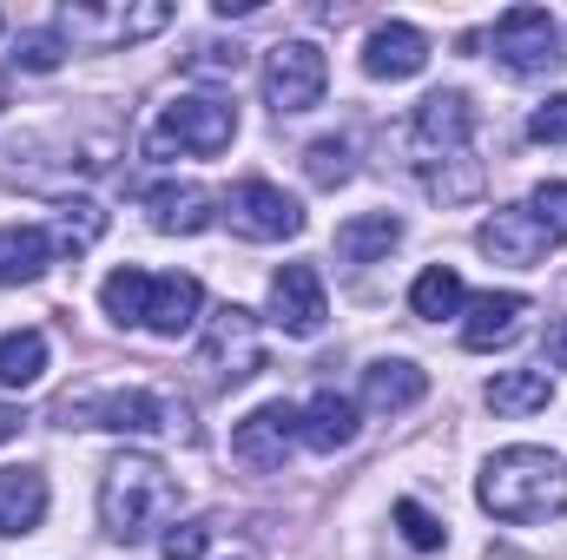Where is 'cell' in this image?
Returning a JSON list of instances; mask_svg holds the SVG:
<instances>
[{"label": "cell", "instance_id": "16", "mask_svg": "<svg viewBox=\"0 0 567 560\" xmlns=\"http://www.w3.org/2000/svg\"><path fill=\"white\" fill-rule=\"evenodd\" d=\"M145 211H152V231H165V238H198L218 225V198L205 185H158V191H145Z\"/></svg>", "mask_w": 567, "mask_h": 560}, {"label": "cell", "instance_id": "29", "mask_svg": "<svg viewBox=\"0 0 567 560\" xmlns=\"http://www.w3.org/2000/svg\"><path fill=\"white\" fill-rule=\"evenodd\" d=\"M238 66H245V46H238V40H231V46H225V40H205L198 53H185V73H198V80H218V73L231 80Z\"/></svg>", "mask_w": 567, "mask_h": 560}, {"label": "cell", "instance_id": "20", "mask_svg": "<svg viewBox=\"0 0 567 560\" xmlns=\"http://www.w3.org/2000/svg\"><path fill=\"white\" fill-rule=\"evenodd\" d=\"M53 265V231L40 225H0V283L20 290V283H40Z\"/></svg>", "mask_w": 567, "mask_h": 560}, {"label": "cell", "instance_id": "32", "mask_svg": "<svg viewBox=\"0 0 567 560\" xmlns=\"http://www.w3.org/2000/svg\"><path fill=\"white\" fill-rule=\"evenodd\" d=\"M13 66H27V73H53V66H60V33H20Z\"/></svg>", "mask_w": 567, "mask_h": 560}, {"label": "cell", "instance_id": "27", "mask_svg": "<svg viewBox=\"0 0 567 560\" xmlns=\"http://www.w3.org/2000/svg\"><path fill=\"white\" fill-rule=\"evenodd\" d=\"M100 231H106V211H100V205H86V198H73V205L53 218V251H73V258H80Z\"/></svg>", "mask_w": 567, "mask_h": 560}, {"label": "cell", "instance_id": "10", "mask_svg": "<svg viewBox=\"0 0 567 560\" xmlns=\"http://www.w3.org/2000/svg\"><path fill=\"white\" fill-rule=\"evenodd\" d=\"M303 442V409H290V403H258L251 416L231 428V455L245 462V468H258V475H271L290 462V448Z\"/></svg>", "mask_w": 567, "mask_h": 560}, {"label": "cell", "instance_id": "22", "mask_svg": "<svg viewBox=\"0 0 567 560\" xmlns=\"http://www.w3.org/2000/svg\"><path fill=\"white\" fill-rule=\"evenodd\" d=\"M396 245H403V218H390V211H363V218L337 225V258L343 265H377Z\"/></svg>", "mask_w": 567, "mask_h": 560}, {"label": "cell", "instance_id": "31", "mask_svg": "<svg viewBox=\"0 0 567 560\" xmlns=\"http://www.w3.org/2000/svg\"><path fill=\"white\" fill-rule=\"evenodd\" d=\"M205 548H212V521H178V528L158 541L165 560H205Z\"/></svg>", "mask_w": 567, "mask_h": 560}, {"label": "cell", "instance_id": "19", "mask_svg": "<svg viewBox=\"0 0 567 560\" xmlns=\"http://www.w3.org/2000/svg\"><path fill=\"white\" fill-rule=\"evenodd\" d=\"M47 521V475L40 468H0V541L33 535Z\"/></svg>", "mask_w": 567, "mask_h": 560}, {"label": "cell", "instance_id": "18", "mask_svg": "<svg viewBox=\"0 0 567 560\" xmlns=\"http://www.w3.org/2000/svg\"><path fill=\"white\" fill-rule=\"evenodd\" d=\"M423 396H429V376L416 363H403V356H383V363L363 370V409H377V416H403Z\"/></svg>", "mask_w": 567, "mask_h": 560}, {"label": "cell", "instance_id": "9", "mask_svg": "<svg viewBox=\"0 0 567 560\" xmlns=\"http://www.w3.org/2000/svg\"><path fill=\"white\" fill-rule=\"evenodd\" d=\"M225 218H231V231L238 238H251V245H278V238H297L303 231V205L278 191L271 178H245L231 198H225Z\"/></svg>", "mask_w": 567, "mask_h": 560}, {"label": "cell", "instance_id": "12", "mask_svg": "<svg viewBox=\"0 0 567 560\" xmlns=\"http://www.w3.org/2000/svg\"><path fill=\"white\" fill-rule=\"evenodd\" d=\"M271 323H278L284 336H297V343L323 336L330 303H323V278L310 265H284L278 278H271Z\"/></svg>", "mask_w": 567, "mask_h": 560}, {"label": "cell", "instance_id": "6", "mask_svg": "<svg viewBox=\"0 0 567 560\" xmlns=\"http://www.w3.org/2000/svg\"><path fill=\"white\" fill-rule=\"evenodd\" d=\"M198 363L218 376V383H245L265 370V336H258V317L245 303H218L205 317V336H198Z\"/></svg>", "mask_w": 567, "mask_h": 560}, {"label": "cell", "instance_id": "1", "mask_svg": "<svg viewBox=\"0 0 567 560\" xmlns=\"http://www.w3.org/2000/svg\"><path fill=\"white\" fill-rule=\"evenodd\" d=\"M475 501L508 528L555 521L567 508V462L555 448H502V455H488V468L475 481Z\"/></svg>", "mask_w": 567, "mask_h": 560}, {"label": "cell", "instance_id": "21", "mask_svg": "<svg viewBox=\"0 0 567 560\" xmlns=\"http://www.w3.org/2000/svg\"><path fill=\"white\" fill-rule=\"evenodd\" d=\"M303 442H310L317 455L350 448V442H357V403L337 396V390H317V396L303 403Z\"/></svg>", "mask_w": 567, "mask_h": 560}, {"label": "cell", "instance_id": "34", "mask_svg": "<svg viewBox=\"0 0 567 560\" xmlns=\"http://www.w3.org/2000/svg\"><path fill=\"white\" fill-rule=\"evenodd\" d=\"M528 133L542 145H567V93H555L548 106H535V120H528Z\"/></svg>", "mask_w": 567, "mask_h": 560}, {"label": "cell", "instance_id": "24", "mask_svg": "<svg viewBox=\"0 0 567 560\" xmlns=\"http://www.w3.org/2000/svg\"><path fill=\"white\" fill-rule=\"evenodd\" d=\"M47 376V336L40 330H7L0 336V383L7 390H33Z\"/></svg>", "mask_w": 567, "mask_h": 560}, {"label": "cell", "instance_id": "2", "mask_svg": "<svg viewBox=\"0 0 567 560\" xmlns=\"http://www.w3.org/2000/svg\"><path fill=\"white\" fill-rule=\"evenodd\" d=\"M172 508H178V481H172V468L158 455L126 448V455L106 462V475H100V528L113 541H126V548L145 541Z\"/></svg>", "mask_w": 567, "mask_h": 560}, {"label": "cell", "instance_id": "14", "mask_svg": "<svg viewBox=\"0 0 567 560\" xmlns=\"http://www.w3.org/2000/svg\"><path fill=\"white\" fill-rule=\"evenodd\" d=\"M522 317H528V297L522 290H482L468 297V317H462V350H502L522 336Z\"/></svg>", "mask_w": 567, "mask_h": 560}, {"label": "cell", "instance_id": "30", "mask_svg": "<svg viewBox=\"0 0 567 560\" xmlns=\"http://www.w3.org/2000/svg\"><path fill=\"white\" fill-rule=\"evenodd\" d=\"M396 528H403V541H410V548H442V521H435V515H429L423 501H396Z\"/></svg>", "mask_w": 567, "mask_h": 560}, {"label": "cell", "instance_id": "3", "mask_svg": "<svg viewBox=\"0 0 567 560\" xmlns=\"http://www.w3.org/2000/svg\"><path fill=\"white\" fill-rule=\"evenodd\" d=\"M185 403L158 396V390H93V396H66L60 428H113V435H158L178 428Z\"/></svg>", "mask_w": 567, "mask_h": 560}, {"label": "cell", "instance_id": "36", "mask_svg": "<svg viewBox=\"0 0 567 560\" xmlns=\"http://www.w3.org/2000/svg\"><path fill=\"white\" fill-rule=\"evenodd\" d=\"M13 435H20V409H13V403H0V442H13Z\"/></svg>", "mask_w": 567, "mask_h": 560}, {"label": "cell", "instance_id": "13", "mask_svg": "<svg viewBox=\"0 0 567 560\" xmlns=\"http://www.w3.org/2000/svg\"><path fill=\"white\" fill-rule=\"evenodd\" d=\"M423 66H429V40L410 20L370 27V40H363V73H370V80H416Z\"/></svg>", "mask_w": 567, "mask_h": 560}, {"label": "cell", "instance_id": "28", "mask_svg": "<svg viewBox=\"0 0 567 560\" xmlns=\"http://www.w3.org/2000/svg\"><path fill=\"white\" fill-rule=\"evenodd\" d=\"M303 172H310V185L337 191V185L350 178V139H317L310 152H303Z\"/></svg>", "mask_w": 567, "mask_h": 560}, {"label": "cell", "instance_id": "5", "mask_svg": "<svg viewBox=\"0 0 567 560\" xmlns=\"http://www.w3.org/2000/svg\"><path fill=\"white\" fill-rule=\"evenodd\" d=\"M238 139V106L231 100H205V93H192V100H172L165 113H158V126H152V158H212V152H225V145Z\"/></svg>", "mask_w": 567, "mask_h": 560}, {"label": "cell", "instance_id": "26", "mask_svg": "<svg viewBox=\"0 0 567 560\" xmlns=\"http://www.w3.org/2000/svg\"><path fill=\"white\" fill-rule=\"evenodd\" d=\"M145 297H152V271H140V265H126L100 283V303L113 323H145Z\"/></svg>", "mask_w": 567, "mask_h": 560}, {"label": "cell", "instance_id": "35", "mask_svg": "<svg viewBox=\"0 0 567 560\" xmlns=\"http://www.w3.org/2000/svg\"><path fill=\"white\" fill-rule=\"evenodd\" d=\"M542 356H548L555 370H567V317H555V323H548V336H542Z\"/></svg>", "mask_w": 567, "mask_h": 560}, {"label": "cell", "instance_id": "4", "mask_svg": "<svg viewBox=\"0 0 567 560\" xmlns=\"http://www.w3.org/2000/svg\"><path fill=\"white\" fill-rule=\"evenodd\" d=\"M165 27H172V0H113V7L66 0L60 7V33L73 46H140Z\"/></svg>", "mask_w": 567, "mask_h": 560}, {"label": "cell", "instance_id": "8", "mask_svg": "<svg viewBox=\"0 0 567 560\" xmlns=\"http://www.w3.org/2000/svg\"><path fill=\"white\" fill-rule=\"evenodd\" d=\"M323 86H330V60H323V46H310V40H278L271 53H265V100H271V113H310L317 100H323Z\"/></svg>", "mask_w": 567, "mask_h": 560}, {"label": "cell", "instance_id": "7", "mask_svg": "<svg viewBox=\"0 0 567 560\" xmlns=\"http://www.w3.org/2000/svg\"><path fill=\"white\" fill-rule=\"evenodd\" d=\"M495 60L515 73V80H542L561 66V27L548 7H508L495 20Z\"/></svg>", "mask_w": 567, "mask_h": 560}, {"label": "cell", "instance_id": "25", "mask_svg": "<svg viewBox=\"0 0 567 560\" xmlns=\"http://www.w3.org/2000/svg\"><path fill=\"white\" fill-rule=\"evenodd\" d=\"M462 303H468V290H462V278H455L449 265H429L423 278L410 283V310H416V317H429V323L455 317Z\"/></svg>", "mask_w": 567, "mask_h": 560}, {"label": "cell", "instance_id": "11", "mask_svg": "<svg viewBox=\"0 0 567 560\" xmlns=\"http://www.w3.org/2000/svg\"><path fill=\"white\" fill-rule=\"evenodd\" d=\"M475 245L495 258V265H515V271H535L548 251H555V238H548V225L528 211V205H502L495 218H482V231H475Z\"/></svg>", "mask_w": 567, "mask_h": 560}, {"label": "cell", "instance_id": "15", "mask_svg": "<svg viewBox=\"0 0 567 560\" xmlns=\"http://www.w3.org/2000/svg\"><path fill=\"white\" fill-rule=\"evenodd\" d=\"M475 133V106H468V93H429L423 106H416V126H410V139L423 145V152H449V158H462V145Z\"/></svg>", "mask_w": 567, "mask_h": 560}, {"label": "cell", "instance_id": "17", "mask_svg": "<svg viewBox=\"0 0 567 560\" xmlns=\"http://www.w3.org/2000/svg\"><path fill=\"white\" fill-rule=\"evenodd\" d=\"M198 310H205V290H198V278H152V297H145V323L140 330H152V336H165V343H178L192 323H198Z\"/></svg>", "mask_w": 567, "mask_h": 560}, {"label": "cell", "instance_id": "23", "mask_svg": "<svg viewBox=\"0 0 567 560\" xmlns=\"http://www.w3.org/2000/svg\"><path fill=\"white\" fill-rule=\"evenodd\" d=\"M482 396H488L495 416H535V409L555 403V383H548V370H502Z\"/></svg>", "mask_w": 567, "mask_h": 560}, {"label": "cell", "instance_id": "33", "mask_svg": "<svg viewBox=\"0 0 567 560\" xmlns=\"http://www.w3.org/2000/svg\"><path fill=\"white\" fill-rule=\"evenodd\" d=\"M528 211H535V218L548 225V238H555V245H561V238H567V185H542Z\"/></svg>", "mask_w": 567, "mask_h": 560}]
</instances>
